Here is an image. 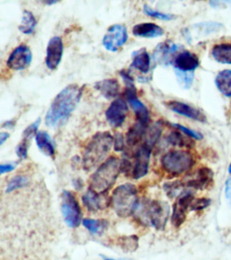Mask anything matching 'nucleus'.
I'll use <instances>...</instances> for the list:
<instances>
[{
  "label": "nucleus",
  "mask_w": 231,
  "mask_h": 260,
  "mask_svg": "<svg viewBox=\"0 0 231 260\" xmlns=\"http://www.w3.org/2000/svg\"><path fill=\"white\" fill-rule=\"evenodd\" d=\"M2 260H48L59 233L50 191L40 175L26 187L1 193ZM16 258V259H17Z\"/></svg>",
  "instance_id": "obj_1"
},
{
  "label": "nucleus",
  "mask_w": 231,
  "mask_h": 260,
  "mask_svg": "<svg viewBox=\"0 0 231 260\" xmlns=\"http://www.w3.org/2000/svg\"><path fill=\"white\" fill-rule=\"evenodd\" d=\"M84 87L71 84L54 98L45 116V123L50 127H58L67 122L81 100Z\"/></svg>",
  "instance_id": "obj_2"
},
{
  "label": "nucleus",
  "mask_w": 231,
  "mask_h": 260,
  "mask_svg": "<svg viewBox=\"0 0 231 260\" xmlns=\"http://www.w3.org/2000/svg\"><path fill=\"white\" fill-rule=\"evenodd\" d=\"M114 138L109 132H99L86 146L82 157V165L87 171L102 162L109 153Z\"/></svg>",
  "instance_id": "obj_3"
},
{
  "label": "nucleus",
  "mask_w": 231,
  "mask_h": 260,
  "mask_svg": "<svg viewBox=\"0 0 231 260\" xmlns=\"http://www.w3.org/2000/svg\"><path fill=\"white\" fill-rule=\"evenodd\" d=\"M137 194V188L132 184H124L115 188L112 194L111 204L119 217L127 218L139 208Z\"/></svg>",
  "instance_id": "obj_4"
},
{
  "label": "nucleus",
  "mask_w": 231,
  "mask_h": 260,
  "mask_svg": "<svg viewBox=\"0 0 231 260\" xmlns=\"http://www.w3.org/2000/svg\"><path fill=\"white\" fill-rule=\"evenodd\" d=\"M121 161L111 157L98 168L90 178L89 188L99 194H106L114 184L121 172Z\"/></svg>",
  "instance_id": "obj_5"
},
{
  "label": "nucleus",
  "mask_w": 231,
  "mask_h": 260,
  "mask_svg": "<svg viewBox=\"0 0 231 260\" xmlns=\"http://www.w3.org/2000/svg\"><path fill=\"white\" fill-rule=\"evenodd\" d=\"M162 168L168 173L178 175L188 172L195 165L194 155L186 150H172L163 156Z\"/></svg>",
  "instance_id": "obj_6"
},
{
  "label": "nucleus",
  "mask_w": 231,
  "mask_h": 260,
  "mask_svg": "<svg viewBox=\"0 0 231 260\" xmlns=\"http://www.w3.org/2000/svg\"><path fill=\"white\" fill-rule=\"evenodd\" d=\"M61 209L64 222L69 228H76L80 225L82 218L81 207L71 191H63Z\"/></svg>",
  "instance_id": "obj_7"
},
{
  "label": "nucleus",
  "mask_w": 231,
  "mask_h": 260,
  "mask_svg": "<svg viewBox=\"0 0 231 260\" xmlns=\"http://www.w3.org/2000/svg\"><path fill=\"white\" fill-rule=\"evenodd\" d=\"M170 214V207L166 202L153 200L147 204L146 215L151 225L157 230H164Z\"/></svg>",
  "instance_id": "obj_8"
},
{
  "label": "nucleus",
  "mask_w": 231,
  "mask_h": 260,
  "mask_svg": "<svg viewBox=\"0 0 231 260\" xmlns=\"http://www.w3.org/2000/svg\"><path fill=\"white\" fill-rule=\"evenodd\" d=\"M128 40L127 29L121 24L110 26L102 40L103 46L110 52H117Z\"/></svg>",
  "instance_id": "obj_9"
},
{
  "label": "nucleus",
  "mask_w": 231,
  "mask_h": 260,
  "mask_svg": "<svg viewBox=\"0 0 231 260\" xmlns=\"http://www.w3.org/2000/svg\"><path fill=\"white\" fill-rule=\"evenodd\" d=\"M194 191L188 189L179 198H177L176 203L173 206L172 215H171V224L174 228H180L185 222L187 218V211L194 200Z\"/></svg>",
  "instance_id": "obj_10"
},
{
  "label": "nucleus",
  "mask_w": 231,
  "mask_h": 260,
  "mask_svg": "<svg viewBox=\"0 0 231 260\" xmlns=\"http://www.w3.org/2000/svg\"><path fill=\"white\" fill-rule=\"evenodd\" d=\"M126 98L137 119L138 122L145 126H148L150 122V114L148 108L139 100L136 94V86L134 83L127 84L125 89Z\"/></svg>",
  "instance_id": "obj_11"
},
{
  "label": "nucleus",
  "mask_w": 231,
  "mask_h": 260,
  "mask_svg": "<svg viewBox=\"0 0 231 260\" xmlns=\"http://www.w3.org/2000/svg\"><path fill=\"white\" fill-rule=\"evenodd\" d=\"M32 61V53L27 45H19L9 56L7 65L10 69L19 71L29 68Z\"/></svg>",
  "instance_id": "obj_12"
},
{
  "label": "nucleus",
  "mask_w": 231,
  "mask_h": 260,
  "mask_svg": "<svg viewBox=\"0 0 231 260\" xmlns=\"http://www.w3.org/2000/svg\"><path fill=\"white\" fill-rule=\"evenodd\" d=\"M152 148L142 144L135 154V165L133 168L132 177L135 180H139L146 176L149 168L150 154Z\"/></svg>",
  "instance_id": "obj_13"
},
{
  "label": "nucleus",
  "mask_w": 231,
  "mask_h": 260,
  "mask_svg": "<svg viewBox=\"0 0 231 260\" xmlns=\"http://www.w3.org/2000/svg\"><path fill=\"white\" fill-rule=\"evenodd\" d=\"M129 111L127 103L122 99H117L112 102L106 110V120L113 127H120L125 121Z\"/></svg>",
  "instance_id": "obj_14"
},
{
  "label": "nucleus",
  "mask_w": 231,
  "mask_h": 260,
  "mask_svg": "<svg viewBox=\"0 0 231 260\" xmlns=\"http://www.w3.org/2000/svg\"><path fill=\"white\" fill-rule=\"evenodd\" d=\"M63 42L59 37L55 36L50 39L47 47V55L45 63L47 68L51 70H55L62 61Z\"/></svg>",
  "instance_id": "obj_15"
},
{
  "label": "nucleus",
  "mask_w": 231,
  "mask_h": 260,
  "mask_svg": "<svg viewBox=\"0 0 231 260\" xmlns=\"http://www.w3.org/2000/svg\"><path fill=\"white\" fill-rule=\"evenodd\" d=\"M165 105L170 110L178 114V115L184 116L185 117L194 119L198 122L203 123L207 122L206 116L201 110L187 105V104L173 100V101L165 103Z\"/></svg>",
  "instance_id": "obj_16"
},
{
  "label": "nucleus",
  "mask_w": 231,
  "mask_h": 260,
  "mask_svg": "<svg viewBox=\"0 0 231 260\" xmlns=\"http://www.w3.org/2000/svg\"><path fill=\"white\" fill-rule=\"evenodd\" d=\"M222 24L218 22H201L192 25V29L189 28H185L183 29V36L186 39V40H190L192 35L197 38H205L206 37L209 36L216 32H219L222 28Z\"/></svg>",
  "instance_id": "obj_17"
},
{
  "label": "nucleus",
  "mask_w": 231,
  "mask_h": 260,
  "mask_svg": "<svg viewBox=\"0 0 231 260\" xmlns=\"http://www.w3.org/2000/svg\"><path fill=\"white\" fill-rule=\"evenodd\" d=\"M171 64L174 69L186 73H194L200 65V61L197 54L184 50L173 58Z\"/></svg>",
  "instance_id": "obj_18"
},
{
  "label": "nucleus",
  "mask_w": 231,
  "mask_h": 260,
  "mask_svg": "<svg viewBox=\"0 0 231 260\" xmlns=\"http://www.w3.org/2000/svg\"><path fill=\"white\" fill-rule=\"evenodd\" d=\"M214 173L207 167L199 168L195 176L185 183L186 187L192 190H204L213 183Z\"/></svg>",
  "instance_id": "obj_19"
},
{
  "label": "nucleus",
  "mask_w": 231,
  "mask_h": 260,
  "mask_svg": "<svg viewBox=\"0 0 231 260\" xmlns=\"http://www.w3.org/2000/svg\"><path fill=\"white\" fill-rule=\"evenodd\" d=\"M104 195L106 194H99L89 188L88 191L82 197V203L90 212H97L107 207L108 203H111Z\"/></svg>",
  "instance_id": "obj_20"
},
{
  "label": "nucleus",
  "mask_w": 231,
  "mask_h": 260,
  "mask_svg": "<svg viewBox=\"0 0 231 260\" xmlns=\"http://www.w3.org/2000/svg\"><path fill=\"white\" fill-rule=\"evenodd\" d=\"M179 46L177 44L171 41L161 42L153 51V58L154 61L160 64L168 65L171 64L169 55L177 52Z\"/></svg>",
  "instance_id": "obj_21"
},
{
  "label": "nucleus",
  "mask_w": 231,
  "mask_h": 260,
  "mask_svg": "<svg viewBox=\"0 0 231 260\" xmlns=\"http://www.w3.org/2000/svg\"><path fill=\"white\" fill-rule=\"evenodd\" d=\"M94 88L101 93L105 99H114L120 94V85L115 79H104L94 84Z\"/></svg>",
  "instance_id": "obj_22"
},
{
  "label": "nucleus",
  "mask_w": 231,
  "mask_h": 260,
  "mask_svg": "<svg viewBox=\"0 0 231 260\" xmlns=\"http://www.w3.org/2000/svg\"><path fill=\"white\" fill-rule=\"evenodd\" d=\"M135 37L142 38H157L164 35V30L158 24L145 22L136 24L132 29Z\"/></svg>",
  "instance_id": "obj_23"
},
{
  "label": "nucleus",
  "mask_w": 231,
  "mask_h": 260,
  "mask_svg": "<svg viewBox=\"0 0 231 260\" xmlns=\"http://www.w3.org/2000/svg\"><path fill=\"white\" fill-rule=\"evenodd\" d=\"M133 60L131 66L143 74L148 73L150 68V57L146 49H140L132 53Z\"/></svg>",
  "instance_id": "obj_24"
},
{
  "label": "nucleus",
  "mask_w": 231,
  "mask_h": 260,
  "mask_svg": "<svg viewBox=\"0 0 231 260\" xmlns=\"http://www.w3.org/2000/svg\"><path fill=\"white\" fill-rule=\"evenodd\" d=\"M36 145L44 154L48 157H54L55 154V146L50 135L45 131L38 132L35 136Z\"/></svg>",
  "instance_id": "obj_25"
},
{
  "label": "nucleus",
  "mask_w": 231,
  "mask_h": 260,
  "mask_svg": "<svg viewBox=\"0 0 231 260\" xmlns=\"http://www.w3.org/2000/svg\"><path fill=\"white\" fill-rule=\"evenodd\" d=\"M148 126L143 125L141 123L137 122L129 128L126 136L127 144L129 147H134L144 139Z\"/></svg>",
  "instance_id": "obj_26"
},
{
  "label": "nucleus",
  "mask_w": 231,
  "mask_h": 260,
  "mask_svg": "<svg viewBox=\"0 0 231 260\" xmlns=\"http://www.w3.org/2000/svg\"><path fill=\"white\" fill-rule=\"evenodd\" d=\"M211 54L217 62L231 64V43L218 44L212 48Z\"/></svg>",
  "instance_id": "obj_27"
},
{
  "label": "nucleus",
  "mask_w": 231,
  "mask_h": 260,
  "mask_svg": "<svg viewBox=\"0 0 231 260\" xmlns=\"http://www.w3.org/2000/svg\"><path fill=\"white\" fill-rule=\"evenodd\" d=\"M215 83L220 93L226 98H230L231 70H224L219 72L215 79Z\"/></svg>",
  "instance_id": "obj_28"
},
{
  "label": "nucleus",
  "mask_w": 231,
  "mask_h": 260,
  "mask_svg": "<svg viewBox=\"0 0 231 260\" xmlns=\"http://www.w3.org/2000/svg\"><path fill=\"white\" fill-rule=\"evenodd\" d=\"M164 124V122L158 121V122L154 123L153 125L148 127L144 139H143L144 142L143 144L153 149V146L157 143L162 136Z\"/></svg>",
  "instance_id": "obj_29"
},
{
  "label": "nucleus",
  "mask_w": 231,
  "mask_h": 260,
  "mask_svg": "<svg viewBox=\"0 0 231 260\" xmlns=\"http://www.w3.org/2000/svg\"><path fill=\"white\" fill-rule=\"evenodd\" d=\"M189 137H185L178 131H172L166 137V141L169 142L170 145L175 147H185V148H192L194 147V140L188 138Z\"/></svg>",
  "instance_id": "obj_30"
},
{
  "label": "nucleus",
  "mask_w": 231,
  "mask_h": 260,
  "mask_svg": "<svg viewBox=\"0 0 231 260\" xmlns=\"http://www.w3.org/2000/svg\"><path fill=\"white\" fill-rule=\"evenodd\" d=\"M37 22L34 16L30 11L24 10L22 13V21L19 26V30L25 35H30L34 30Z\"/></svg>",
  "instance_id": "obj_31"
},
{
  "label": "nucleus",
  "mask_w": 231,
  "mask_h": 260,
  "mask_svg": "<svg viewBox=\"0 0 231 260\" xmlns=\"http://www.w3.org/2000/svg\"><path fill=\"white\" fill-rule=\"evenodd\" d=\"M185 184L181 181H173V182L165 183L164 185V189L166 194L170 198H179L181 195L188 191L185 189Z\"/></svg>",
  "instance_id": "obj_32"
},
{
  "label": "nucleus",
  "mask_w": 231,
  "mask_h": 260,
  "mask_svg": "<svg viewBox=\"0 0 231 260\" xmlns=\"http://www.w3.org/2000/svg\"><path fill=\"white\" fill-rule=\"evenodd\" d=\"M174 70L176 80H177L179 85L185 89L190 88L192 86V82H194V73H186V72H182L176 69Z\"/></svg>",
  "instance_id": "obj_33"
},
{
  "label": "nucleus",
  "mask_w": 231,
  "mask_h": 260,
  "mask_svg": "<svg viewBox=\"0 0 231 260\" xmlns=\"http://www.w3.org/2000/svg\"><path fill=\"white\" fill-rule=\"evenodd\" d=\"M119 242L121 247L127 252H134L139 246V238L136 235L122 237Z\"/></svg>",
  "instance_id": "obj_34"
},
{
  "label": "nucleus",
  "mask_w": 231,
  "mask_h": 260,
  "mask_svg": "<svg viewBox=\"0 0 231 260\" xmlns=\"http://www.w3.org/2000/svg\"><path fill=\"white\" fill-rule=\"evenodd\" d=\"M106 223L99 219H85L83 225L92 234H99L104 230Z\"/></svg>",
  "instance_id": "obj_35"
},
{
  "label": "nucleus",
  "mask_w": 231,
  "mask_h": 260,
  "mask_svg": "<svg viewBox=\"0 0 231 260\" xmlns=\"http://www.w3.org/2000/svg\"><path fill=\"white\" fill-rule=\"evenodd\" d=\"M143 12L146 15L149 17H153V18L159 19L163 21H171L176 18V16L171 15V14L164 13V12L157 11L150 8L149 5H143Z\"/></svg>",
  "instance_id": "obj_36"
},
{
  "label": "nucleus",
  "mask_w": 231,
  "mask_h": 260,
  "mask_svg": "<svg viewBox=\"0 0 231 260\" xmlns=\"http://www.w3.org/2000/svg\"><path fill=\"white\" fill-rule=\"evenodd\" d=\"M42 119L40 117L36 119L34 122L31 123L30 125L28 126L22 133V139L27 140L28 141H31L33 137L36 136L38 133V126L41 124Z\"/></svg>",
  "instance_id": "obj_37"
},
{
  "label": "nucleus",
  "mask_w": 231,
  "mask_h": 260,
  "mask_svg": "<svg viewBox=\"0 0 231 260\" xmlns=\"http://www.w3.org/2000/svg\"><path fill=\"white\" fill-rule=\"evenodd\" d=\"M171 125L173 126V127L176 128L180 131H181L182 133H184L186 136L189 137L190 138L194 139V140H201L204 138V136L201 134L199 132L196 131V130L189 129L188 127H186V126L181 125V124H177V123H171Z\"/></svg>",
  "instance_id": "obj_38"
},
{
  "label": "nucleus",
  "mask_w": 231,
  "mask_h": 260,
  "mask_svg": "<svg viewBox=\"0 0 231 260\" xmlns=\"http://www.w3.org/2000/svg\"><path fill=\"white\" fill-rule=\"evenodd\" d=\"M211 204V200L208 198H199V199L194 200L191 205H190V210L201 211L205 210L209 207Z\"/></svg>",
  "instance_id": "obj_39"
},
{
  "label": "nucleus",
  "mask_w": 231,
  "mask_h": 260,
  "mask_svg": "<svg viewBox=\"0 0 231 260\" xmlns=\"http://www.w3.org/2000/svg\"><path fill=\"white\" fill-rule=\"evenodd\" d=\"M30 141L22 139L20 143L16 147V154L20 159H26L27 157L28 149H29Z\"/></svg>",
  "instance_id": "obj_40"
},
{
  "label": "nucleus",
  "mask_w": 231,
  "mask_h": 260,
  "mask_svg": "<svg viewBox=\"0 0 231 260\" xmlns=\"http://www.w3.org/2000/svg\"><path fill=\"white\" fill-rule=\"evenodd\" d=\"M124 138L123 135L121 133H117L113 141V149L115 152H122L124 150Z\"/></svg>",
  "instance_id": "obj_41"
},
{
  "label": "nucleus",
  "mask_w": 231,
  "mask_h": 260,
  "mask_svg": "<svg viewBox=\"0 0 231 260\" xmlns=\"http://www.w3.org/2000/svg\"><path fill=\"white\" fill-rule=\"evenodd\" d=\"M120 168L121 172H123V173L125 174L129 173L131 170L133 171L132 165H131L130 161L128 159L127 155H125V157H124V159L121 161Z\"/></svg>",
  "instance_id": "obj_42"
},
{
  "label": "nucleus",
  "mask_w": 231,
  "mask_h": 260,
  "mask_svg": "<svg viewBox=\"0 0 231 260\" xmlns=\"http://www.w3.org/2000/svg\"><path fill=\"white\" fill-rule=\"evenodd\" d=\"M15 169V166L12 164H5L0 165V172L2 175L8 172H11Z\"/></svg>",
  "instance_id": "obj_43"
},
{
  "label": "nucleus",
  "mask_w": 231,
  "mask_h": 260,
  "mask_svg": "<svg viewBox=\"0 0 231 260\" xmlns=\"http://www.w3.org/2000/svg\"><path fill=\"white\" fill-rule=\"evenodd\" d=\"M225 194L226 199L231 203V178L227 179L225 182Z\"/></svg>",
  "instance_id": "obj_44"
},
{
  "label": "nucleus",
  "mask_w": 231,
  "mask_h": 260,
  "mask_svg": "<svg viewBox=\"0 0 231 260\" xmlns=\"http://www.w3.org/2000/svg\"><path fill=\"white\" fill-rule=\"evenodd\" d=\"M73 185L76 190H81L84 187V182L81 179H74L73 180Z\"/></svg>",
  "instance_id": "obj_45"
},
{
  "label": "nucleus",
  "mask_w": 231,
  "mask_h": 260,
  "mask_svg": "<svg viewBox=\"0 0 231 260\" xmlns=\"http://www.w3.org/2000/svg\"><path fill=\"white\" fill-rule=\"evenodd\" d=\"M10 137V135L8 133H1V134H0V145H3Z\"/></svg>",
  "instance_id": "obj_46"
},
{
  "label": "nucleus",
  "mask_w": 231,
  "mask_h": 260,
  "mask_svg": "<svg viewBox=\"0 0 231 260\" xmlns=\"http://www.w3.org/2000/svg\"><path fill=\"white\" fill-rule=\"evenodd\" d=\"M15 125V122L14 120H9L3 123V127L5 128H12Z\"/></svg>",
  "instance_id": "obj_47"
},
{
  "label": "nucleus",
  "mask_w": 231,
  "mask_h": 260,
  "mask_svg": "<svg viewBox=\"0 0 231 260\" xmlns=\"http://www.w3.org/2000/svg\"><path fill=\"white\" fill-rule=\"evenodd\" d=\"M43 3L46 5H52L57 4V3H59V1H57V0H52V1H44Z\"/></svg>",
  "instance_id": "obj_48"
},
{
  "label": "nucleus",
  "mask_w": 231,
  "mask_h": 260,
  "mask_svg": "<svg viewBox=\"0 0 231 260\" xmlns=\"http://www.w3.org/2000/svg\"><path fill=\"white\" fill-rule=\"evenodd\" d=\"M100 256L102 258L103 260H115L114 259H112V258L108 257V256L103 255V254H101Z\"/></svg>",
  "instance_id": "obj_49"
},
{
  "label": "nucleus",
  "mask_w": 231,
  "mask_h": 260,
  "mask_svg": "<svg viewBox=\"0 0 231 260\" xmlns=\"http://www.w3.org/2000/svg\"><path fill=\"white\" fill-rule=\"evenodd\" d=\"M228 172H229V173H230V175H231V162H230V165H229V168H228Z\"/></svg>",
  "instance_id": "obj_50"
}]
</instances>
